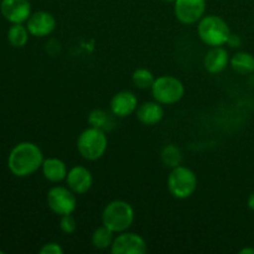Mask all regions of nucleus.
Returning <instances> with one entry per match:
<instances>
[{
  "label": "nucleus",
  "instance_id": "nucleus-17",
  "mask_svg": "<svg viewBox=\"0 0 254 254\" xmlns=\"http://www.w3.org/2000/svg\"><path fill=\"white\" fill-rule=\"evenodd\" d=\"M231 67L240 74H250L254 72V56L248 52H237L230 60Z\"/></svg>",
  "mask_w": 254,
  "mask_h": 254
},
{
  "label": "nucleus",
  "instance_id": "nucleus-19",
  "mask_svg": "<svg viewBox=\"0 0 254 254\" xmlns=\"http://www.w3.org/2000/svg\"><path fill=\"white\" fill-rule=\"evenodd\" d=\"M113 113L109 114L108 112L103 111V109H94L89 113L88 116V123L91 127L94 128L102 129V130H111L114 127L113 121Z\"/></svg>",
  "mask_w": 254,
  "mask_h": 254
},
{
  "label": "nucleus",
  "instance_id": "nucleus-27",
  "mask_svg": "<svg viewBox=\"0 0 254 254\" xmlns=\"http://www.w3.org/2000/svg\"><path fill=\"white\" fill-rule=\"evenodd\" d=\"M241 254H254V248H243L240 251Z\"/></svg>",
  "mask_w": 254,
  "mask_h": 254
},
{
  "label": "nucleus",
  "instance_id": "nucleus-10",
  "mask_svg": "<svg viewBox=\"0 0 254 254\" xmlns=\"http://www.w3.org/2000/svg\"><path fill=\"white\" fill-rule=\"evenodd\" d=\"M0 12L10 24H24L32 14L31 4L29 0H1Z\"/></svg>",
  "mask_w": 254,
  "mask_h": 254
},
{
  "label": "nucleus",
  "instance_id": "nucleus-15",
  "mask_svg": "<svg viewBox=\"0 0 254 254\" xmlns=\"http://www.w3.org/2000/svg\"><path fill=\"white\" fill-rule=\"evenodd\" d=\"M136 118L144 126H155L164 118L163 104L159 102H145L136 109Z\"/></svg>",
  "mask_w": 254,
  "mask_h": 254
},
{
  "label": "nucleus",
  "instance_id": "nucleus-8",
  "mask_svg": "<svg viewBox=\"0 0 254 254\" xmlns=\"http://www.w3.org/2000/svg\"><path fill=\"white\" fill-rule=\"evenodd\" d=\"M206 5V0H175L174 14L181 24H197L205 16Z\"/></svg>",
  "mask_w": 254,
  "mask_h": 254
},
{
  "label": "nucleus",
  "instance_id": "nucleus-7",
  "mask_svg": "<svg viewBox=\"0 0 254 254\" xmlns=\"http://www.w3.org/2000/svg\"><path fill=\"white\" fill-rule=\"evenodd\" d=\"M47 206L59 216L72 215L77 207L76 193L64 186H54L47 191Z\"/></svg>",
  "mask_w": 254,
  "mask_h": 254
},
{
  "label": "nucleus",
  "instance_id": "nucleus-21",
  "mask_svg": "<svg viewBox=\"0 0 254 254\" xmlns=\"http://www.w3.org/2000/svg\"><path fill=\"white\" fill-rule=\"evenodd\" d=\"M161 161L169 169H174L176 166L181 165V161H183L181 150L174 144H169V145L164 146L163 151H161Z\"/></svg>",
  "mask_w": 254,
  "mask_h": 254
},
{
  "label": "nucleus",
  "instance_id": "nucleus-22",
  "mask_svg": "<svg viewBox=\"0 0 254 254\" xmlns=\"http://www.w3.org/2000/svg\"><path fill=\"white\" fill-rule=\"evenodd\" d=\"M131 79H133V83L136 88L148 89L151 88L154 81H155V77L148 68H138L133 72Z\"/></svg>",
  "mask_w": 254,
  "mask_h": 254
},
{
  "label": "nucleus",
  "instance_id": "nucleus-12",
  "mask_svg": "<svg viewBox=\"0 0 254 254\" xmlns=\"http://www.w3.org/2000/svg\"><path fill=\"white\" fill-rule=\"evenodd\" d=\"M26 27L32 36H49L56 29V19L47 11H36L30 15L26 21Z\"/></svg>",
  "mask_w": 254,
  "mask_h": 254
},
{
  "label": "nucleus",
  "instance_id": "nucleus-25",
  "mask_svg": "<svg viewBox=\"0 0 254 254\" xmlns=\"http://www.w3.org/2000/svg\"><path fill=\"white\" fill-rule=\"evenodd\" d=\"M227 45H230L231 47H240L241 46L240 36H237V35L231 34L230 39H228V41H227Z\"/></svg>",
  "mask_w": 254,
  "mask_h": 254
},
{
  "label": "nucleus",
  "instance_id": "nucleus-14",
  "mask_svg": "<svg viewBox=\"0 0 254 254\" xmlns=\"http://www.w3.org/2000/svg\"><path fill=\"white\" fill-rule=\"evenodd\" d=\"M230 60L228 51L222 46L211 47L203 57V67L210 73H220L227 68Z\"/></svg>",
  "mask_w": 254,
  "mask_h": 254
},
{
  "label": "nucleus",
  "instance_id": "nucleus-26",
  "mask_svg": "<svg viewBox=\"0 0 254 254\" xmlns=\"http://www.w3.org/2000/svg\"><path fill=\"white\" fill-rule=\"evenodd\" d=\"M247 205H248V207L251 208V210L254 211V192L251 193V195H250V197H248Z\"/></svg>",
  "mask_w": 254,
  "mask_h": 254
},
{
  "label": "nucleus",
  "instance_id": "nucleus-23",
  "mask_svg": "<svg viewBox=\"0 0 254 254\" xmlns=\"http://www.w3.org/2000/svg\"><path fill=\"white\" fill-rule=\"evenodd\" d=\"M60 228L66 235H72L74 231L77 230V221L72 215H64L61 216V221H60Z\"/></svg>",
  "mask_w": 254,
  "mask_h": 254
},
{
  "label": "nucleus",
  "instance_id": "nucleus-29",
  "mask_svg": "<svg viewBox=\"0 0 254 254\" xmlns=\"http://www.w3.org/2000/svg\"><path fill=\"white\" fill-rule=\"evenodd\" d=\"M0 254H4V252H2V251H0Z\"/></svg>",
  "mask_w": 254,
  "mask_h": 254
},
{
  "label": "nucleus",
  "instance_id": "nucleus-3",
  "mask_svg": "<svg viewBox=\"0 0 254 254\" xmlns=\"http://www.w3.org/2000/svg\"><path fill=\"white\" fill-rule=\"evenodd\" d=\"M197 34L201 41L211 47L223 46L231 36L227 22L217 15H205L197 24Z\"/></svg>",
  "mask_w": 254,
  "mask_h": 254
},
{
  "label": "nucleus",
  "instance_id": "nucleus-6",
  "mask_svg": "<svg viewBox=\"0 0 254 254\" xmlns=\"http://www.w3.org/2000/svg\"><path fill=\"white\" fill-rule=\"evenodd\" d=\"M150 89L154 99L164 106L178 103L185 94V86L183 82L176 77L166 74L155 78Z\"/></svg>",
  "mask_w": 254,
  "mask_h": 254
},
{
  "label": "nucleus",
  "instance_id": "nucleus-9",
  "mask_svg": "<svg viewBox=\"0 0 254 254\" xmlns=\"http://www.w3.org/2000/svg\"><path fill=\"white\" fill-rule=\"evenodd\" d=\"M148 251L146 241L138 233L122 232L114 237L111 252L113 254H144Z\"/></svg>",
  "mask_w": 254,
  "mask_h": 254
},
{
  "label": "nucleus",
  "instance_id": "nucleus-28",
  "mask_svg": "<svg viewBox=\"0 0 254 254\" xmlns=\"http://www.w3.org/2000/svg\"><path fill=\"white\" fill-rule=\"evenodd\" d=\"M161 1H165V2H174L175 0H161Z\"/></svg>",
  "mask_w": 254,
  "mask_h": 254
},
{
  "label": "nucleus",
  "instance_id": "nucleus-5",
  "mask_svg": "<svg viewBox=\"0 0 254 254\" xmlns=\"http://www.w3.org/2000/svg\"><path fill=\"white\" fill-rule=\"evenodd\" d=\"M169 192L178 200L191 197L197 189V176L191 169L179 165L171 169L168 176Z\"/></svg>",
  "mask_w": 254,
  "mask_h": 254
},
{
  "label": "nucleus",
  "instance_id": "nucleus-18",
  "mask_svg": "<svg viewBox=\"0 0 254 254\" xmlns=\"http://www.w3.org/2000/svg\"><path fill=\"white\" fill-rule=\"evenodd\" d=\"M29 30L22 24H11L7 30V41L12 47L21 49L29 41Z\"/></svg>",
  "mask_w": 254,
  "mask_h": 254
},
{
  "label": "nucleus",
  "instance_id": "nucleus-2",
  "mask_svg": "<svg viewBox=\"0 0 254 254\" xmlns=\"http://www.w3.org/2000/svg\"><path fill=\"white\" fill-rule=\"evenodd\" d=\"M134 222V208L127 201L114 200L104 207L102 223L113 233L128 231Z\"/></svg>",
  "mask_w": 254,
  "mask_h": 254
},
{
  "label": "nucleus",
  "instance_id": "nucleus-1",
  "mask_svg": "<svg viewBox=\"0 0 254 254\" xmlns=\"http://www.w3.org/2000/svg\"><path fill=\"white\" fill-rule=\"evenodd\" d=\"M44 154L31 141L16 144L7 156V168L16 178H27L36 173L44 163Z\"/></svg>",
  "mask_w": 254,
  "mask_h": 254
},
{
  "label": "nucleus",
  "instance_id": "nucleus-4",
  "mask_svg": "<svg viewBox=\"0 0 254 254\" xmlns=\"http://www.w3.org/2000/svg\"><path fill=\"white\" fill-rule=\"evenodd\" d=\"M107 148H108V138L106 131L94 127L84 129L77 139V150L79 155L86 160H98L104 155Z\"/></svg>",
  "mask_w": 254,
  "mask_h": 254
},
{
  "label": "nucleus",
  "instance_id": "nucleus-13",
  "mask_svg": "<svg viewBox=\"0 0 254 254\" xmlns=\"http://www.w3.org/2000/svg\"><path fill=\"white\" fill-rule=\"evenodd\" d=\"M138 109V98L131 91H121L111 99V112L117 118H127Z\"/></svg>",
  "mask_w": 254,
  "mask_h": 254
},
{
  "label": "nucleus",
  "instance_id": "nucleus-16",
  "mask_svg": "<svg viewBox=\"0 0 254 254\" xmlns=\"http://www.w3.org/2000/svg\"><path fill=\"white\" fill-rule=\"evenodd\" d=\"M42 174L46 180L50 183H61V181L66 180V176L68 170L67 166L61 159L59 158H49L45 159L42 163Z\"/></svg>",
  "mask_w": 254,
  "mask_h": 254
},
{
  "label": "nucleus",
  "instance_id": "nucleus-11",
  "mask_svg": "<svg viewBox=\"0 0 254 254\" xmlns=\"http://www.w3.org/2000/svg\"><path fill=\"white\" fill-rule=\"evenodd\" d=\"M67 188L76 195H84L93 185V176L86 166L76 165L71 168L66 176Z\"/></svg>",
  "mask_w": 254,
  "mask_h": 254
},
{
  "label": "nucleus",
  "instance_id": "nucleus-24",
  "mask_svg": "<svg viewBox=\"0 0 254 254\" xmlns=\"http://www.w3.org/2000/svg\"><path fill=\"white\" fill-rule=\"evenodd\" d=\"M41 254H64V248L56 242H49L40 248Z\"/></svg>",
  "mask_w": 254,
  "mask_h": 254
},
{
  "label": "nucleus",
  "instance_id": "nucleus-20",
  "mask_svg": "<svg viewBox=\"0 0 254 254\" xmlns=\"http://www.w3.org/2000/svg\"><path fill=\"white\" fill-rule=\"evenodd\" d=\"M113 235L114 233L111 230H108L106 226L98 227L92 233V245L99 251L108 250V248L112 247V243L114 241Z\"/></svg>",
  "mask_w": 254,
  "mask_h": 254
}]
</instances>
